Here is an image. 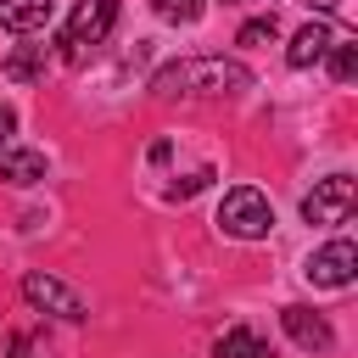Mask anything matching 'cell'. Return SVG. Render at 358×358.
<instances>
[{
  "label": "cell",
  "instance_id": "6da1fadb",
  "mask_svg": "<svg viewBox=\"0 0 358 358\" xmlns=\"http://www.w3.org/2000/svg\"><path fill=\"white\" fill-rule=\"evenodd\" d=\"M252 90V73L229 56H190V62H168L151 78V95L173 101V95H241Z\"/></svg>",
  "mask_w": 358,
  "mask_h": 358
},
{
  "label": "cell",
  "instance_id": "7a4b0ae2",
  "mask_svg": "<svg viewBox=\"0 0 358 358\" xmlns=\"http://www.w3.org/2000/svg\"><path fill=\"white\" fill-rule=\"evenodd\" d=\"M218 224H224V235H235V241H263V235L274 229V207H268L263 190L235 185V190L218 201Z\"/></svg>",
  "mask_w": 358,
  "mask_h": 358
},
{
  "label": "cell",
  "instance_id": "3957f363",
  "mask_svg": "<svg viewBox=\"0 0 358 358\" xmlns=\"http://www.w3.org/2000/svg\"><path fill=\"white\" fill-rule=\"evenodd\" d=\"M112 22H117V0H78L73 17H67V28H62V56L84 62L90 45H101L112 34Z\"/></svg>",
  "mask_w": 358,
  "mask_h": 358
},
{
  "label": "cell",
  "instance_id": "277c9868",
  "mask_svg": "<svg viewBox=\"0 0 358 358\" xmlns=\"http://www.w3.org/2000/svg\"><path fill=\"white\" fill-rule=\"evenodd\" d=\"M22 296H28V308H39V313H56V319H90V308H84V296L67 285V280H56V274H45V268H28L22 274Z\"/></svg>",
  "mask_w": 358,
  "mask_h": 358
},
{
  "label": "cell",
  "instance_id": "5b68a950",
  "mask_svg": "<svg viewBox=\"0 0 358 358\" xmlns=\"http://www.w3.org/2000/svg\"><path fill=\"white\" fill-rule=\"evenodd\" d=\"M352 207H358V185H352L347 173H330V179H319V185L302 196V218H308V224H347Z\"/></svg>",
  "mask_w": 358,
  "mask_h": 358
},
{
  "label": "cell",
  "instance_id": "8992f818",
  "mask_svg": "<svg viewBox=\"0 0 358 358\" xmlns=\"http://www.w3.org/2000/svg\"><path fill=\"white\" fill-rule=\"evenodd\" d=\"M352 274H358V246H352V241H330V246H319V252L308 257V280H313V285L341 291V285H352Z\"/></svg>",
  "mask_w": 358,
  "mask_h": 358
},
{
  "label": "cell",
  "instance_id": "52a82bcc",
  "mask_svg": "<svg viewBox=\"0 0 358 358\" xmlns=\"http://www.w3.org/2000/svg\"><path fill=\"white\" fill-rule=\"evenodd\" d=\"M280 324H285V336L302 347V352H324L330 341H336V330H330V319L324 313H313L308 302H291L285 313H280Z\"/></svg>",
  "mask_w": 358,
  "mask_h": 358
},
{
  "label": "cell",
  "instance_id": "ba28073f",
  "mask_svg": "<svg viewBox=\"0 0 358 358\" xmlns=\"http://www.w3.org/2000/svg\"><path fill=\"white\" fill-rule=\"evenodd\" d=\"M39 179H45V151L0 145V185H39Z\"/></svg>",
  "mask_w": 358,
  "mask_h": 358
},
{
  "label": "cell",
  "instance_id": "9c48e42d",
  "mask_svg": "<svg viewBox=\"0 0 358 358\" xmlns=\"http://www.w3.org/2000/svg\"><path fill=\"white\" fill-rule=\"evenodd\" d=\"M50 0H0V28H11V34H39L45 22H50Z\"/></svg>",
  "mask_w": 358,
  "mask_h": 358
},
{
  "label": "cell",
  "instance_id": "30bf717a",
  "mask_svg": "<svg viewBox=\"0 0 358 358\" xmlns=\"http://www.w3.org/2000/svg\"><path fill=\"white\" fill-rule=\"evenodd\" d=\"M330 45H336V34H330L324 22H308V28L285 45V62H291V67H313V62H324Z\"/></svg>",
  "mask_w": 358,
  "mask_h": 358
},
{
  "label": "cell",
  "instance_id": "8fae6325",
  "mask_svg": "<svg viewBox=\"0 0 358 358\" xmlns=\"http://www.w3.org/2000/svg\"><path fill=\"white\" fill-rule=\"evenodd\" d=\"M45 62H50V45L28 39V45H17V50L6 56V78H11V84H34V78H45Z\"/></svg>",
  "mask_w": 358,
  "mask_h": 358
},
{
  "label": "cell",
  "instance_id": "7c38bea8",
  "mask_svg": "<svg viewBox=\"0 0 358 358\" xmlns=\"http://www.w3.org/2000/svg\"><path fill=\"white\" fill-rule=\"evenodd\" d=\"M213 358H274V352H268V347H263L246 324H235V330L218 341V352H213Z\"/></svg>",
  "mask_w": 358,
  "mask_h": 358
},
{
  "label": "cell",
  "instance_id": "4fadbf2b",
  "mask_svg": "<svg viewBox=\"0 0 358 358\" xmlns=\"http://www.w3.org/2000/svg\"><path fill=\"white\" fill-rule=\"evenodd\" d=\"M324 56H330V73H336V84H352V73H358V45H352V39H336Z\"/></svg>",
  "mask_w": 358,
  "mask_h": 358
},
{
  "label": "cell",
  "instance_id": "5bb4252c",
  "mask_svg": "<svg viewBox=\"0 0 358 358\" xmlns=\"http://www.w3.org/2000/svg\"><path fill=\"white\" fill-rule=\"evenodd\" d=\"M280 39V22L274 17H252L241 34H235V45H246V50H257V45H274Z\"/></svg>",
  "mask_w": 358,
  "mask_h": 358
},
{
  "label": "cell",
  "instance_id": "9a60e30c",
  "mask_svg": "<svg viewBox=\"0 0 358 358\" xmlns=\"http://www.w3.org/2000/svg\"><path fill=\"white\" fill-rule=\"evenodd\" d=\"M201 6H207V0H151V11H157L162 22H196Z\"/></svg>",
  "mask_w": 358,
  "mask_h": 358
},
{
  "label": "cell",
  "instance_id": "2e32d148",
  "mask_svg": "<svg viewBox=\"0 0 358 358\" xmlns=\"http://www.w3.org/2000/svg\"><path fill=\"white\" fill-rule=\"evenodd\" d=\"M207 179H213V168H196L190 179H179V185H168V196H173V201H185V196H196V190H201Z\"/></svg>",
  "mask_w": 358,
  "mask_h": 358
},
{
  "label": "cell",
  "instance_id": "e0dca14e",
  "mask_svg": "<svg viewBox=\"0 0 358 358\" xmlns=\"http://www.w3.org/2000/svg\"><path fill=\"white\" fill-rule=\"evenodd\" d=\"M11 129H17V112L0 101V145H6V134H11Z\"/></svg>",
  "mask_w": 358,
  "mask_h": 358
},
{
  "label": "cell",
  "instance_id": "ac0fdd59",
  "mask_svg": "<svg viewBox=\"0 0 358 358\" xmlns=\"http://www.w3.org/2000/svg\"><path fill=\"white\" fill-rule=\"evenodd\" d=\"M308 6H319V11H330V6H341V0H308Z\"/></svg>",
  "mask_w": 358,
  "mask_h": 358
},
{
  "label": "cell",
  "instance_id": "d6986e66",
  "mask_svg": "<svg viewBox=\"0 0 358 358\" xmlns=\"http://www.w3.org/2000/svg\"><path fill=\"white\" fill-rule=\"evenodd\" d=\"M229 6H246V0H229Z\"/></svg>",
  "mask_w": 358,
  "mask_h": 358
}]
</instances>
